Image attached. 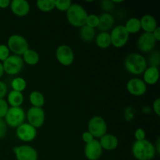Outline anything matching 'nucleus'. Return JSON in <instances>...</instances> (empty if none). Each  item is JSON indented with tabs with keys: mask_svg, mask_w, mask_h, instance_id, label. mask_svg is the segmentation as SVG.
Segmentation results:
<instances>
[{
	"mask_svg": "<svg viewBox=\"0 0 160 160\" xmlns=\"http://www.w3.org/2000/svg\"><path fill=\"white\" fill-rule=\"evenodd\" d=\"M132 154L137 160H152L156 155L155 146L146 140L135 141L132 145Z\"/></svg>",
	"mask_w": 160,
	"mask_h": 160,
	"instance_id": "nucleus-1",
	"label": "nucleus"
},
{
	"mask_svg": "<svg viewBox=\"0 0 160 160\" xmlns=\"http://www.w3.org/2000/svg\"><path fill=\"white\" fill-rule=\"evenodd\" d=\"M146 59L139 53H131L124 60V67L128 73L134 75L142 74L147 68Z\"/></svg>",
	"mask_w": 160,
	"mask_h": 160,
	"instance_id": "nucleus-2",
	"label": "nucleus"
},
{
	"mask_svg": "<svg viewBox=\"0 0 160 160\" xmlns=\"http://www.w3.org/2000/svg\"><path fill=\"white\" fill-rule=\"evenodd\" d=\"M88 15L85 9L77 3H72L67 11V18L69 23L75 28H81L85 25Z\"/></svg>",
	"mask_w": 160,
	"mask_h": 160,
	"instance_id": "nucleus-3",
	"label": "nucleus"
},
{
	"mask_svg": "<svg viewBox=\"0 0 160 160\" xmlns=\"http://www.w3.org/2000/svg\"><path fill=\"white\" fill-rule=\"evenodd\" d=\"M7 47L14 55L20 56L29 48V44L23 36L12 34L8 38Z\"/></svg>",
	"mask_w": 160,
	"mask_h": 160,
	"instance_id": "nucleus-4",
	"label": "nucleus"
},
{
	"mask_svg": "<svg viewBox=\"0 0 160 160\" xmlns=\"http://www.w3.org/2000/svg\"><path fill=\"white\" fill-rule=\"evenodd\" d=\"M25 117V112L21 107H10L5 116L4 120L6 125L17 128L23 123Z\"/></svg>",
	"mask_w": 160,
	"mask_h": 160,
	"instance_id": "nucleus-5",
	"label": "nucleus"
},
{
	"mask_svg": "<svg viewBox=\"0 0 160 160\" xmlns=\"http://www.w3.org/2000/svg\"><path fill=\"white\" fill-rule=\"evenodd\" d=\"M88 132L95 138H100L107 132V124L104 119L99 116L92 117L88 125Z\"/></svg>",
	"mask_w": 160,
	"mask_h": 160,
	"instance_id": "nucleus-6",
	"label": "nucleus"
},
{
	"mask_svg": "<svg viewBox=\"0 0 160 160\" xmlns=\"http://www.w3.org/2000/svg\"><path fill=\"white\" fill-rule=\"evenodd\" d=\"M23 61L21 56L10 55L4 62H2L4 73L9 75H17L21 72L23 67Z\"/></svg>",
	"mask_w": 160,
	"mask_h": 160,
	"instance_id": "nucleus-7",
	"label": "nucleus"
},
{
	"mask_svg": "<svg viewBox=\"0 0 160 160\" xmlns=\"http://www.w3.org/2000/svg\"><path fill=\"white\" fill-rule=\"evenodd\" d=\"M111 45L115 48H122L128 43L130 34L123 25H118L112 30L110 34Z\"/></svg>",
	"mask_w": 160,
	"mask_h": 160,
	"instance_id": "nucleus-8",
	"label": "nucleus"
},
{
	"mask_svg": "<svg viewBox=\"0 0 160 160\" xmlns=\"http://www.w3.org/2000/svg\"><path fill=\"white\" fill-rule=\"evenodd\" d=\"M28 123L35 129L41 128L45 123V113L42 108L31 107L27 112Z\"/></svg>",
	"mask_w": 160,
	"mask_h": 160,
	"instance_id": "nucleus-9",
	"label": "nucleus"
},
{
	"mask_svg": "<svg viewBox=\"0 0 160 160\" xmlns=\"http://www.w3.org/2000/svg\"><path fill=\"white\" fill-rule=\"evenodd\" d=\"M13 152L17 160H38V154L34 147L23 145L14 147Z\"/></svg>",
	"mask_w": 160,
	"mask_h": 160,
	"instance_id": "nucleus-10",
	"label": "nucleus"
},
{
	"mask_svg": "<svg viewBox=\"0 0 160 160\" xmlns=\"http://www.w3.org/2000/svg\"><path fill=\"white\" fill-rule=\"evenodd\" d=\"M56 56L58 62L65 67L70 66L74 60L73 49L67 45H61L58 47L56 52Z\"/></svg>",
	"mask_w": 160,
	"mask_h": 160,
	"instance_id": "nucleus-11",
	"label": "nucleus"
},
{
	"mask_svg": "<svg viewBox=\"0 0 160 160\" xmlns=\"http://www.w3.org/2000/svg\"><path fill=\"white\" fill-rule=\"evenodd\" d=\"M17 137L23 142H31L34 140L37 136V129L29 123H22L17 128Z\"/></svg>",
	"mask_w": 160,
	"mask_h": 160,
	"instance_id": "nucleus-12",
	"label": "nucleus"
},
{
	"mask_svg": "<svg viewBox=\"0 0 160 160\" xmlns=\"http://www.w3.org/2000/svg\"><path fill=\"white\" fill-rule=\"evenodd\" d=\"M127 90L134 96H142L147 91V84L140 78H131L127 83Z\"/></svg>",
	"mask_w": 160,
	"mask_h": 160,
	"instance_id": "nucleus-13",
	"label": "nucleus"
},
{
	"mask_svg": "<svg viewBox=\"0 0 160 160\" xmlns=\"http://www.w3.org/2000/svg\"><path fill=\"white\" fill-rule=\"evenodd\" d=\"M102 148L98 139L86 144L84 147V156L88 160H98L102 154Z\"/></svg>",
	"mask_w": 160,
	"mask_h": 160,
	"instance_id": "nucleus-14",
	"label": "nucleus"
},
{
	"mask_svg": "<svg viewBox=\"0 0 160 160\" xmlns=\"http://www.w3.org/2000/svg\"><path fill=\"white\" fill-rule=\"evenodd\" d=\"M156 42L152 33H143L138 40V48L142 52H150L154 49Z\"/></svg>",
	"mask_w": 160,
	"mask_h": 160,
	"instance_id": "nucleus-15",
	"label": "nucleus"
},
{
	"mask_svg": "<svg viewBox=\"0 0 160 160\" xmlns=\"http://www.w3.org/2000/svg\"><path fill=\"white\" fill-rule=\"evenodd\" d=\"M9 6L12 13L17 17H25L31 10V6L26 0H12Z\"/></svg>",
	"mask_w": 160,
	"mask_h": 160,
	"instance_id": "nucleus-16",
	"label": "nucleus"
},
{
	"mask_svg": "<svg viewBox=\"0 0 160 160\" xmlns=\"http://www.w3.org/2000/svg\"><path fill=\"white\" fill-rule=\"evenodd\" d=\"M99 139L100 140L98 141L102 149L106 150V151H112L118 147V138L114 134H106Z\"/></svg>",
	"mask_w": 160,
	"mask_h": 160,
	"instance_id": "nucleus-17",
	"label": "nucleus"
},
{
	"mask_svg": "<svg viewBox=\"0 0 160 160\" xmlns=\"http://www.w3.org/2000/svg\"><path fill=\"white\" fill-rule=\"evenodd\" d=\"M98 17H99V23L98 26V30L101 31V32H108L110 31L115 22L113 16L111 13L104 12Z\"/></svg>",
	"mask_w": 160,
	"mask_h": 160,
	"instance_id": "nucleus-18",
	"label": "nucleus"
},
{
	"mask_svg": "<svg viewBox=\"0 0 160 160\" xmlns=\"http://www.w3.org/2000/svg\"><path fill=\"white\" fill-rule=\"evenodd\" d=\"M159 78V70L158 67H149L143 73V81L148 85H153L158 82Z\"/></svg>",
	"mask_w": 160,
	"mask_h": 160,
	"instance_id": "nucleus-19",
	"label": "nucleus"
},
{
	"mask_svg": "<svg viewBox=\"0 0 160 160\" xmlns=\"http://www.w3.org/2000/svg\"><path fill=\"white\" fill-rule=\"evenodd\" d=\"M141 28L145 33H152L157 28V21L156 18L152 15H144L140 19Z\"/></svg>",
	"mask_w": 160,
	"mask_h": 160,
	"instance_id": "nucleus-20",
	"label": "nucleus"
},
{
	"mask_svg": "<svg viewBox=\"0 0 160 160\" xmlns=\"http://www.w3.org/2000/svg\"><path fill=\"white\" fill-rule=\"evenodd\" d=\"M7 103L11 107H20L23 102V95L22 92L12 90L7 96Z\"/></svg>",
	"mask_w": 160,
	"mask_h": 160,
	"instance_id": "nucleus-21",
	"label": "nucleus"
},
{
	"mask_svg": "<svg viewBox=\"0 0 160 160\" xmlns=\"http://www.w3.org/2000/svg\"><path fill=\"white\" fill-rule=\"evenodd\" d=\"M23 62L27 63L29 66H34L38 64L39 62V55L35 50L31 49V48H28L26 52L23 54Z\"/></svg>",
	"mask_w": 160,
	"mask_h": 160,
	"instance_id": "nucleus-22",
	"label": "nucleus"
},
{
	"mask_svg": "<svg viewBox=\"0 0 160 160\" xmlns=\"http://www.w3.org/2000/svg\"><path fill=\"white\" fill-rule=\"evenodd\" d=\"M95 42L100 48H107L111 45L110 34L109 32H100L95 36Z\"/></svg>",
	"mask_w": 160,
	"mask_h": 160,
	"instance_id": "nucleus-23",
	"label": "nucleus"
},
{
	"mask_svg": "<svg viewBox=\"0 0 160 160\" xmlns=\"http://www.w3.org/2000/svg\"><path fill=\"white\" fill-rule=\"evenodd\" d=\"M123 26L129 34L138 33L142 29L140 19L137 18V17H132V18L129 19Z\"/></svg>",
	"mask_w": 160,
	"mask_h": 160,
	"instance_id": "nucleus-24",
	"label": "nucleus"
},
{
	"mask_svg": "<svg viewBox=\"0 0 160 160\" xmlns=\"http://www.w3.org/2000/svg\"><path fill=\"white\" fill-rule=\"evenodd\" d=\"M80 37L82 41L85 42H90L95 38V30L87 25H84L80 28Z\"/></svg>",
	"mask_w": 160,
	"mask_h": 160,
	"instance_id": "nucleus-25",
	"label": "nucleus"
},
{
	"mask_svg": "<svg viewBox=\"0 0 160 160\" xmlns=\"http://www.w3.org/2000/svg\"><path fill=\"white\" fill-rule=\"evenodd\" d=\"M29 100L33 107L42 108V106L45 105V97H44L43 94L38 91H34L31 92L30 94Z\"/></svg>",
	"mask_w": 160,
	"mask_h": 160,
	"instance_id": "nucleus-26",
	"label": "nucleus"
},
{
	"mask_svg": "<svg viewBox=\"0 0 160 160\" xmlns=\"http://www.w3.org/2000/svg\"><path fill=\"white\" fill-rule=\"evenodd\" d=\"M36 5L39 10L48 12L55 9V0H38Z\"/></svg>",
	"mask_w": 160,
	"mask_h": 160,
	"instance_id": "nucleus-27",
	"label": "nucleus"
},
{
	"mask_svg": "<svg viewBox=\"0 0 160 160\" xmlns=\"http://www.w3.org/2000/svg\"><path fill=\"white\" fill-rule=\"evenodd\" d=\"M11 87L13 91L22 92L26 89L27 82L23 78L18 77V78H16L12 80V82H11Z\"/></svg>",
	"mask_w": 160,
	"mask_h": 160,
	"instance_id": "nucleus-28",
	"label": "nucleus"
},
{
	"mask_svg": "<svg viewBox=\"0 0 160 160\" xmlns=\"http://www.w3.org/2000/svg\"><path fill=\"white\" fill-rule=\"evenodd\" d=\"M71 5L70 0H55V8L62 12H67Z\"/></svg>",
	"mask_w": 160,
	"mask_h": 160,
	"instance_id": "nucleus-29",
	"label": "nucleus"
},
{
	"mask_svg": "<svg viewBox=\"0 0 160 160\" xmlns=\"http://www.w3.org/2000/svg\"><path fill=\"white\" fill-rule=\"evenodd\" d=\"M98 23H99V17L98 16L95 15V14L88 15L87 19H86L85 25L95 29V28H98Z\"/></svg>",
	"mask_w": 160,
	"mask_h": 160,
	"instance_id": "nucleus-30",
	"label": "nucleus"
},
{
	"mask_svg": "<svg viewBox=\"0 0 160 160\" xmlns=\"http://www.w3.org/2000/svg\"><path fill=\"white\" fill-rule=\"evenodd\" d=\"M10 56V51L7 45L0 44V62H4Z\"/></svg>",
	"mask_w": 160,
	"mask_h": 160,
	"instance_id": "nucleus-31",
	"label": "nucleus"
},
{
	"mask_svg": "<svg viewBox=\"0 0 160 160\" xmlns=\"http://www.w3.org/2000/svg\"><path fill=\"white\" fill-rule=\"evenodd\" d=\"M100 6L103 11L109 13L114 9V3L110 0H104V1L101 2Z\"/></svg>",
	"mask_w": 160,
	"mask_h": 160,
	"instance_id": "nucleus-32",
	"label": "nucleus"
},
{
	"mask_svg": "<svg viewBox=\"0 0 160 160\" xmlns=\"http://www.w3.org/2000/svg\"><path fill=\"white\" fill-rule=\"evenodd\" d=\"M9 108V104L4 98L0 99V119L4 118Z\"/></svg>",
	"mask_w": 160,
	"mask_h": 160,
	"instance_id": "nucleus-33",
	"label": "nucleus"
},
{
	"mask_svg": "<svg viewBox=\"0 0 160 160\" xmlns=\"http://www.w3.org/2000/svg\"><path fill=\"white\" fill-rule=\"evenodd\" d=\"M150 62V65L151 67H159V52H153L152 54L151 57H150L149 59Z\"/></svg>",
	"mask_w": 160,
	"mask_h": 160,
	"instance_id": "nucleus-34",
	"label": "nucleus"
},
{
	"mask_svg": "<svg viewBox=\"0 0 160 160\" xmlns=\"http://www.w3.org/2000/svg\"><path fill=\"white\" fill-rule=\"evenodd\" d=\"M7 134V125L3 119H0V139L6 137Z\"/></svg>",
	"mask_w": 160,
	"mask_h": 160,
	"instance_id": "nucleus-35",
	"label": "nucleus"
},
{
	"mask_svg": "<svg viewBox=\"0 0 160 160\" xmlns=\"http://www.w3.org/2000/svg\"><path fill=\"white\" fill-rule=\"evenodd\" d=\"M134 137H135L136 141L145 140V137H146L145 130L142 129V128H138L134 132Z\"/></svg>",
	"mask_w": 160,
	"mask_h": 160,
	"instance_id": "nucleus-36",
	"label": "nucleus"
},
{
	"mask_svg": "<svg viewBox=\"0 0 160 160\" xmlns=\"http://www.w3.org/2000/svg\"><path fill=\"white\" fill-rule=\"evenodd\" d=\"M82 140L83 142H84L85 144L89 143V142H92V141L95 139V138L92 135L91 133H89L88 131H84V133L82 134Z\"/></svg>",
	"mask_w": 160,
	"mask_h": 160,
	"instance_id": "nucleus-37",
	"label": "nucleus"
},
{
	"mask_svg": "<svg viewBox=\"0 0 160 160\" xmlns=\"http://www.w3.org/2000/svg\"><path fill=\"white\" fill-rule=\"evenodd\" d=\"M152 109L155 113L159 117L160 116V98H156L152 103Z\"/></svg>",
	"mask_w": 160,
	"mask_h": 160,
	"instance_id": "nucleus-38",
	"label": "nucleus"
},
{
	"mask_svg": "<svg viewBox=\"0 0 160 160\" xmlns=\"http://www.w3.org/2000/svg\"><path fill=\"white\" fill-rule=\"evenodd\" d=\"M7 91L8 89L6 84L2 81H0V99L4 98V97L7 94Z\"/></svg>",
	"mask_w": 160,
	"mask_h": 160,
	"instance_id": "nucleus-39",
	"label": "nucleus"
},
{
	"mask_svg": "<svg viewBox=\"0 0 160 160\" xmlns=\"http://www.w3.org/2000/svg\"><path fill=\"white\" fill-rule=\"evenodd\" d=\"M152 34L153 37H154V38L156 39V42H159L160 41V28L159 27H157V28H156V30H155V31H153Z\"/></svg>",
	"mask_w": 160,
	"mask_h": 160,
	"instance_id": "nucleus-40",
	"label": "nucleus"
},
{
	"mask_svg": "<svg viewBox=\"0 0 160 160\" xmlns=\"http://www.w3.org/2000/svg\"><path fill=\"white\" fill-rule=\"evenodd\" d=\"M11 2L9 0H0V8L1 9H6L10 6Z\"/></svg>",
	"mask_w": 160,
	"mask_h": 160,
	"instance_id": "nucleus-41",
	"label": "nucleus"
},
{
	"mask_svg": "<svg viewBox=\"0 0 160 160\" xmlns=\"http://www.w3.org/2000/svg\"><path fill=\"white\" fill-rule=\"evenodd\" d=\"M159 145H160V140H159V138H158L157 141H156V145H154L155 149H156V153H157V154H159V153H160Z\"/></svg>",
	"mask_w": 160,
	"mask_h": 160,
	"instance_id": "nucleus-42",
	"label": "nucleus"
},
{
	"mask_svg": "<svg viewBox=\"0 0 160 160\" xmlns=\"http://www.w3.org/2000/svg\"><path fill=\"white\" fill-rule=\"evenodd\" d=\"M3 74H4V69H3L2 62H0V78L3 76Z\"/></svg>",
	"mask_w": 160,
	"mask_h": 160,
	"instance_id": "nucleus-43",
	"label": "nucleus"
}]
</instances>
